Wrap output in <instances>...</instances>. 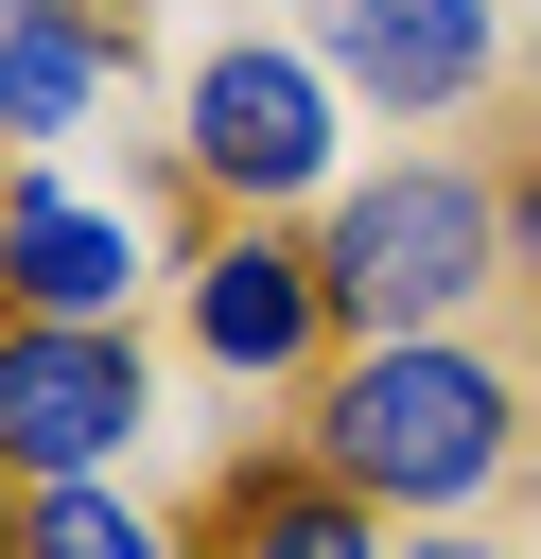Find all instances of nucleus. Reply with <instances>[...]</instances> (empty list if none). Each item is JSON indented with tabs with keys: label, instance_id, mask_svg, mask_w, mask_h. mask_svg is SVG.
<instances>
[{
	"label": "nucleus",
	"instance_id": "f257e3e1",
	"mask_svg": "<svg viewBox=\"0 0 541 559\" xmlns=\"http://www.w3.org/2000/svg\"><path fill=\"white\" fill-rule=\"evenodd\" d=\"M506 419H524V384H506L489 349H454V332H366V349L332 367V402H314V472L366 489V507H471V489L506 472Z\"/></svg>",
	"mask_w": 541,
	"mask_h": 559
},
{
	"label": "nucleus",
	"instance_id": "f03ea898",
	"mask_svg": "<svg viewBox=\"0 0 541 559\" xmlns=\"http://www.w3.org/2000/svg\"><path fill=\"white\" fill-rule=\"evenodd\" d=\"M332 314L349 332H454L489 280H506V192L454 175V157H401L366 192H332V245H314Z\"/></svg>",
	"mask_w": 541,
	"mask_h": 559
},
{
	"label": "nucleus",
	"instance_id": "7ed1b4c3",
	"mask_svg": "<svg viewBox=\"0 0 541 559\" xmlns=\"http://www.w3.org/2000/svg\"><path fill=\"white\" fill-rule=\"evenodd\" d=\"M157 437V367L122 314H17L0 297V472L70 489V472H122Z\"/></svg>",
	"mask_w": 541,
	"mask_h": 559
},
{
	"label": "nucleus",
	"instance_id": "20e7f679",
	"mask_svg": "<svg viewBox=\"0 0 541 559\" xmlns=\"http://www.w3.org/2000/svg\"><path fill=\"white\" fill-rule=\"evenodd\" d=\"M175 157H192L227 210H297V192H332V70L227 35V52L192 70V105H175Z\"/></svg>",
	"mask_w": 541,
	"mask_h": 559
},
{
	"label": "nucleus",
	"instance_id": "39448f33",
	"mask_svg": "<svg viewBox=\"0 0 541 559\" xmlns=\"http://www.w3.org/2000/svg\"><path fill=\"white\" fill-rule=\"evenodd\" d=\"M140 280H157L140 210H87V192H52V175L0 192V297H17V314H122Z\"/></svg>",
	"mask_w": 541,
	"mask_h": 559
},
{
	"label": "nucleus",
	"instance_id": "423d86ee",
	"mask_svg": "<svg viewBox=\"0 0 541 559\" xmlns=\"http://www.w3.org/2000/svg\"><path fill=\"white\" fill-rule=\"evenodd\" d=\"M192 332H209V367L279 384V367H314V332H332V280H314L279 227H227V245L192 262Z\"/></svg>",
	"mask_w": 541,
	"mask_h": 559
},
{
	"label": "nucleus",
	"instance_id": "0eeeda50",
	"mask_svg": "<svg viewBox=\"0 0 541 559\" xmlns=\"http://www.w3.org/2000/svg\"><path fill=\"white\" fill-rule=\"evenodd\" d=\"M489 0H332V70L366 105H471L489 87Z\"/></svg>",
	"mask_w": 541,
	"mask_h": 559
},
{
	"label": "nucleus",
	"instance_id": "6e6552de",
	"mask_svg": "<svg viewBox=\"0 0 541 559\" xmlns=\"http://www.w3.org/2000/svg\"><path fill=\"white\" fill-rule=\"evenodd\" d=\"M122 70H140V35H122L105 0H17V35H0V140H17V157L70 140Z\"/></svg>",
	"mask_w": 541,
	"mask_h": 559
},
{
	"label": "nucleus",
	"instance_id": "1a4fd4ad",
	"mask_svg": "<svg viewBox=\"0 0 541 559\" xmlns=\"http://www.w3.org/2000/svg\"><path fill=\"white\" fill-rule=\"evenodd\" d=\"M227 559H384V542H366V489H332V472H279L262 489L244 472L227 489Z\"/></svg>",
	"mask_w": 541,
	"mask_h": 559
},
{
	"label": "nucleus",
	"instance_id": "9d476101",
	"mask_svg": "<svg viewBox=\"0 0 541 559\" xmlns=\"http://www.w3.org/2000/svg\"><path fill=\"white\" fill-rule=\"evenodd\" d=\"M17 559H175V542H157L105 472H70V489H35V507H17Z\"/></svg>",
	"mask_w": 541,
	"mask_h": 559
},
{
	"label": "nucleus",
	"instance_id": "9b49d317",
	"mask_svg": "<svg viewBox=\"0 0 541 559\" xmlns=\"http://www.w3.org/2000/svg\"><path fill=\"white\" fill-rule=\"evenodd\" d=\"M506 245H524V262H541V175H524V192H506Z\"/></svg>",
	"mask_w": 541,
	"mask_h": 559
},
{
	"label": "nucleus",
	"instance_id": "f8f14e48",
	"mask_svg": "<svg viewBox=\"0 0 541 559\" xmlns=\"http://www.w3.org/2000/svg\"><path fill=\"white\" fill-rule=\"evenodd\" d=\"M401 559H506V542H454V524H436V542H401Z\"/></svg>",
	"mask_w": 541,
	"mask_h": 559
},
{
	"label": "nucleus",
	"instance_id": "ddd939ff",
	"mask_svg": "<svg viewBox=\"0 0 541 559\" xmlns=\"http://www.w3.org/2000/svg\"><path fill=\"white\" fill-rule=\"evenodd\" d=\"M0 35H17V0H0Z\"/></svg>",
	"mask_w": 541,
	"mask_h": 559
}]
</instances>
